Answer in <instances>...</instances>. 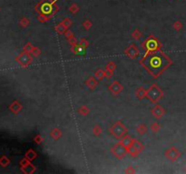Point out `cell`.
Masks as SVG:
<instances>
[{"instance_id":"cell-1","label":"cell","mask_w":186,"mask_h":174,"mask_svg":"<svg viewBox=\"0 0 186 174\" xmlns=\"http://www.w3.org/2000/svg\"><path fill=\"white\" fill-rule=\"evenodd\" d=\"M144 65L153 74H158L162 70H163L166 67V66L168 65V60L164 55H163L159 53H156V54H153L148 56L145 60Z\"/></svg>"},{"instance_id":"cell-2","label":"cell","mask_w":186,"mask_h":174,"mask_svg":"<svg viewBox=\"0 0 186 174\" xmlns=\"http://www.w3.org/2000/svg\"><path fill=\"white\" fill-rule=\"evenodd\" d=\"M40 10L43 12V14L45 15H49L54 11V5L53 3L49 2V1H44L41 5H40Z\"/></svg>"}]
</instances>
